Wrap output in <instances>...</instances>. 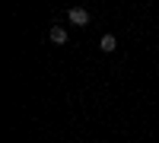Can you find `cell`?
I'll return each mask as SVG.
<instances>
[{
	"instance_id": "cell-2",
	"label": "cell",
	"mask_w": 159,
	"mask_h": 143,
	"mask_svg": "<svg viewBox=\"0 0 159 143\" xmlns=\"http://www.w3.org/2000/svg\"><path fill=\"white\" fill-rule=\"evenodd\" d=\"M51 42H54V45H64V42H67V29L54 25V29H51Z\"/></svg>"
},
{
	"instance_id": "cell-3",
	"label": "cell",
	"mask_w": 159,
	"mask_h": 143,
	"mask_svg": "<svg viewBox=\"0 0 159 143\" xmlns=\"http://www.w3.org/2000/svg\"><path fill=\"white\" fill-rule=\"evenodd\" d=\"M115 45H118L115 35H105V38H102V51H115Z\"/></svg>"
},
{
	"instance_id": "cell-1",
	"label": "cell",
	"mask_w": 159,
	"mask_h": 143,
	"mask_svg": "<svg viewBox=\"0 0 159 143\" xmlns=\"http://www.w3.org/2000/svg\"><path fill=\"white\" fill-rule=\"evenodd\" d=\"M67 16H70L73 25H89V13H86L83 7H70V10H67Z\"/></svg>"
}]
</instances>
